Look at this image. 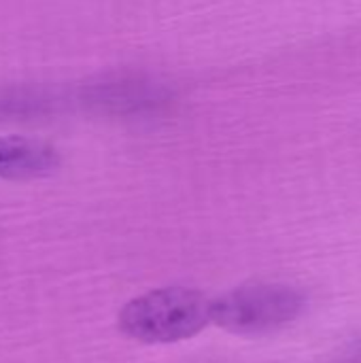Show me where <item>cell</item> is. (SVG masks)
Returning <instances> with one entry per match:
<instances>
[{
  "mask_svg": "<svg viewBox=\"0 0 361 363\" xmlns=\"http://www.w3.org/2000/svg\"><path fill=\"white\" fill-rule=\"evenodd\" d=\"M211 323L209 300L194 289L166 287L128 302L119 330L145 345H168L196 336Z\"/></svg>",
  "mask_w": 361,
  "mask_h": 363,
  "instance_id": "obj_1",
  "label": "cell"
},
{
  "mask_svg": "<svg viewBox=\"0 0 361 363\" xmlns=\"http://www.w3.org/2000/svg\"><path fill=\"white\" fill-rule=\"evenodd\" d=\"M306 308V296L281 283L236 287L209 302V319L234 334H266L294 323Z\"/></svg>",
  "mask_w": 361,
  "mask_h": 363,
  "instance_id": "obj_2",
  "label": "cell"
},
{
  "mask_svg": "<svg viewBox=\"0 0 361 363\" xmlns=\"http://www.w3.org/2000/svg\"><path fill=\"white\" fill-rule=\"evenodd\" d=\"M74 108L115 119L157 115L172 100V91L145 74H106L72 85Z\"/></svg>",
  "mask_w": 361,
  "mask_h": 363,
  "instance_id": "obj_3",
  "label": "cell"
},
{
  "mask_svg": "<svg viewBox=\"0 0 361 363\" xmlns=\"http://www.w3.org/2000/svg\"><path fill=\"white\" fill-rule=\"evenodd\" d=\"M74 108L72 87L40 83L0 85V121H36Z\"/></svg>",
  "mask_w": 361,
  "mask_h": 363,
  "instance_id": "obj_4",
  "label": "cell"
},
{
  "mask_svg": "<svg viewBox=\"0 0 361 363\" xmlns=\"http://www.w3.org/2000/svg\"><path fill=\"white\" fill-rule=\"evenodd\" d=\"M57 166L60 153L55 147L19 136H0V179H36L53 172Z\"/></svg>",
  "mask_w": 361,
  "mask_h": 363,
  "instance_id": "obj_5",
  "label": "cell"
},
{
  "mask_svg": "<svg viewBox=\"0 0 361 363\" xmlns=\"http://www.w3.org/2000/svg\"><path fill=\"white\" fill-rule=\"evenodd\" d=\"M334 363H361V338L351 342L347 349H343Z\"/></svg>",
  "mask_w": 361,
  "mask_h": 363,
  "instance_id": "obj_6",
  "label": "cell"
}]
</instances>
